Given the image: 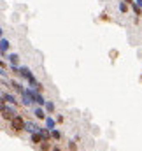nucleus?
<instances>
[{
    "mask_svg": "<svg viewBox=\"0 0 142 151\" xmlns=\"http://www.w3.org/2000/svg\"><path fill=\"white\" fill-rule=\"evenodd\" d=\"M135 4H137V7H142V0H135Z\"/></svg>",
    "mask_w": 142,
    "mask_h": 151,
    "instance_id": "2eb2a0df",
    "label": "nucleus"
},
{
    "mask_svg": "<svg viewBox=\"0 0 142 151\" xmlns=\"http://www.w3.org/2000/svg\"><path fill=\"white\" fill-rule=\"evenodd\" d=\"M9 40L7 39H0V53H7V49H9Z\"/></svg>",
    "mask_w": 142,
    "mask_h": 151,
    "instance_id": "7ed1b4c3",
    "label": "nucleus"
},
{
    "mask_svg": "<svg viewBox=\"0 0 142 151\" xmlns=\"http://www.w3.org/2000/svg\"><path fill=\"white\" fill-rule=\"evenodd\" d=\"M49 132H51V135H53V139H56V141L60 139V132H58V130H55V128H53V130H49Z\"/></svg>",
    "mask_w": 142,
    "mask_h": 151,
    "instance_id": "f8f14e48",
    "label": "nucleus"
},
{
    "mask_svg": "<svg viewBox=\"0 0 142 151\" xmlns=\"http://www.w3.org/2000/svg\"><path fill=\"white\" fill-rule=\"evenodd\" d=\"M44 106H46V109H47L49 113H53V111H55V104H53V102H46Z\"/></svg>",
    "mask_w": 142,
    "mask_h": 151,
    "instance_id": "9b49d317",
    "label": "nucleus"
},
{
    "mask_svg": "<svg viewBox=\"0 0 142 151\" xmlns=\"http://www.w3.org/2000/svg\"><path fill=\"white\" fill-rule=\"evenodd\" d=\"M0 113H2V116H4L5 119H11L12 116H16V111H14L12 107H5V106H4V109H2Z\"/></svg>",
    "mask_w": 142,
    "mask_h": 151,
    "instance_id": "f03ea898",
    "label": "nucleus"
},
{
    "mask_svg": "<svg viewBox=\"0 0 142 151\" xmlns=\"http://www.w3.org/2000/svg\"><path fill=\"white\" fill-rule=\"evenodd\" d=\"M125 2H126V4H132V2H133V0H125Z\"/></svg>",
    "mask_w": 142,
    "mask_h": 151,
    "instance_id": "dca6fc26",
    "label": "nucleus"
},
{
    "mask_svg": "<svg viewBox=\"0 0 142 151\" xmlns=\"http://www.w3.org/2000/svg\"><path fill=\"white\" fill-rule=\"evenodd\" d=\"M11 127H12L16 132L23 130V127H25V121H23V118H21V116H12V118H11Z\"/></svg>",
    "mask_w": 142,
    "mask_h": 151,
    "instance_id": "f257e3e1",
    "label": "nucleus"
},
{
    "mask_svg": "<svg viewBox=\"0 0 142 151\" xmlns=\"http://www.w3.org/2000/svg\"><path fill=\"white\" fill-rule=\"evenodd\" d=\"M35 116H37V118H40V119H44V118H46V114H44V111H42L40 107H37V109H35Z\"/></svg>",
    "mask_w": 142,
    "mask_h": 151,
    "instance_id": "9d476101",
    "label": "nucleus"
},
{
    "mask_svg": "<svg viewBox=\"0 0 142 151\" xmlns=\"http://www.w3.org/2000/svg\"><path fill=\"white\" fill-rule=\"evenodd\" d=\"M39 134L42 135V141H47V139L51 137V132H47V130H40V128H39Z\"/></svg>",
    "mask_w": 142,
    "mask_h": 151,
    "instance_id": "1a4fd4ad",
    "label": "nucleus"
},
{
    "mask_svg": "<svg viewBox=\"0 0 142 151\" xmlns=\"http://www.w3.org/2000/svg\"><path fill=\"white\" fill-rule=\"evenodd\" d=\"M9 62H11V65H18V62H19V56H18L16 53H11V55H9Z\"/></svg>",
    "mask_w": 142,
    "mask_h": 151,
    "instance_id": "0eeeda50",
    "label": "nucleus"
},
{
    "mask_svg": "<svg viewBox=\"0 0 142 151\" xmlns=\"http://www.w3.org/2000/svg\"><path fill=\"white\" fill-rule=\"evenodd\" d=\"M44 119H46L47 130H53V128H55V125H56V123H55V119H53V118H44Z\"/></svg>",
    "mask_w": 142,
    "mask_h": 151,
    "instance_id": "6e6552de",
    "label": "nucleus"
},
{
    "mask_svg": "<svg viewBox=\"0 0 142 151\" xmlns=\"http://www.w3.org/2000/svg\"><path fill=\"white\" fill-rule=\"evenodd\" d=\"M4 106H5V102H4V100H2V99H0V111H2V109H4Z\"/></svg>",
    "mask_w": 142,
    "mask_h": 151,
    "instance_id": "4468645a",
    "label": "nucleus"
},
{
    "mask_svg": "<svg viewBox=\"0 0 142 151\" xmlns=\"http://www.w3.org/2000/svg\"><path fill=\"white\" fill-rule=\"evenodd\" d=\"M0 39H2V28H0Z\"/></svg>",
    "mask_w": 142,
    "mask_h": 151,
    "instance_id": "f3484780",
    "label": "nucleus"
},
{
    "mask_svg": "<svg viewBox=\"0 0 142 151\" xmlns=\"http://www.w3.org/2000/svg\"><path fill=\"white\" fill-rule=\"evenodd\" d=\"M32 142H34V144H40V142H42V135H40L39 132H34V134H32Z\"/></svg>",
    "mask_w": 142,
    "mask_h": 151,
    "instance_id": "423d86ee",
    "label": "nucleus"
},
{
    "mask_svg": "<svg viewBox=\"0 0 142 151\" xmlns=\"http://www.w3.org/2000/svg\"><path fill=\"white\" fill-rule=\"evenodd\" d=\"M119 9H121V12H125L128 7H126V4H119Z\"/></svg>",
    "mask_w": 142,
    "mask_h": 151,
    "instance_id": "ddd939ff",
    "label": "nucleus"
},
{
    "mask_svg": "<svg viewBox=\"0 0 142 151\" xmlns=\"http://www.w3.org/2000/svg\"><path fill=\"white\" fill-rule=\"evenodd\" d=\"M23 130H28L30 134H34V132H39V127H35L34 123H25V127H23Z\"/></svg>",
    "mask_w": 142,
    "mask_h": 151,
    "instance_id": "20e7f679",
    "label": "nucleus"
},
{
    "mask_svg": "<svg viewBox=\"0 0 142 151\" xmlns=\"http://www.w3.org/2000/svg\"><path fill=\"white\" fill-rule=\"evenodd\" d=\"M2 100H4V102H9V104H16V102H18V100H16V99H14L12 95H9V93H4Z\"/></svg>",
    "mask_w": 142,
    "mask_h": 151,
    "instance_id": "39448f33",
    "label": "nucleus"
}]
</instances>
